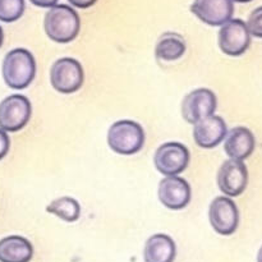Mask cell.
<instances>
[{
	"label": "cell",
	"mask_w": 262,
	"mask_h": 262,
	"mask_svg": "<svg viewBox=\"0 0 262 262\" xmlns=\"http://www.w3.org/2000/svg\"><path fill=\"white\" fill-rule=\"evenodd\" d=\"M43 30L50 40L68 43L76 40L81 30V19L76 10L67 4L50 8L43 18Z\"/></svg>",
	"instance_id": "1"
},
{
	"label": "cell",
	"mask_w": 262,
	"mask_h": 262,
	"mask_svg": "<svg viewBox=\"0 0 262 262\" xmlns=\"http://www.w3.org/2000/svg\"><path fill=\"white\" fill-rule=\"evenodd\" d=\"M2 73L7 86L13 90H23L30 86L36 76V60L30 50L17 48L5 55Z\"/></svg>",
	"instance_id": "2"
},
{
	"label": "cell",
	"mask_w": 262,
	"mask_h": 262,
	"mask_svg": "<svg viewBox=\"0 0 262 262\" xmlns=\"http://www.w3.org/2000/svg\"><path fill=\"white\" fill-rule=\"evenodd\" d=\"M107 145L119 155H135L145 145V130L140 123L123 119L113 123L107 130Z\"/></svg>",
	"instance_id": "3"
},
{
	"label": "cell",
	"mask_w": 262,
	"mask_h": 262,
	"mask_svg": "<svg viewBox=\"0 0 262 262\" xmlns=\"http://www.w3.org/2000/svg\"><path fill=\"white\" fill-rule=\"evenodd\" d=\"M83 67L74 58H60L50 69V83L60 94H74L83 86Z\"/></svg>",
	"instance_id": "4"
},
{
	"label": "cell",
	"mask_w": 262,
	"mask_h": 262,
	"mask_svg": "<svg viewBox=\"0 0 262 262\" xmlns=\"http://www.w3.org/2000/svg\"><path fill=\"white\" fill-rule=\"evenodd\" d=\"M31 115L32 106L23 95H10L0 102V128L5 132H18L25 128Z\"/></svg>",
	"instance_id": "5"
},
{
	"label": "cell",
	"mask_w": 262,
	"mask_h": 262,
	"mask_svg": "<svg viewBox=\"0 0 262 262\" xmlns=\"http://www.w3.org/2000/svg\"><path fill=\"white\" fill-rule=\"evenodd\" d=\"M191 160L189 150L181 142H166L156 150L154 164L158 171L165 177H178L183 173Z\"/></svg>",
	"instance_id": "6"
},
{
	"label": "cell",
	"mask_w": 262,
	"mask_h": 262,
	"mask_svg": "<svg viewBox=\"0 0 262 262\" xmlns=\"http://www.w3.org/2000/svg\"><path fill=\"white\" fill-rule=\"evenodd\" d=\"M217 107L216 95L209 89H196L186 95L182 101V115L189 124L215 115Z\"/></svg>",
	"instance_id": "7"
},
{
	"label": "cell",
	"mask_w": 262,
	"mask_h": 262,
	"mask_svg": "<svg viewBox=\"0 0 262 262\" xmlns=\"http://www.w3.org/2000/svg\"><path fill=\"white\" fill-rule=\"evenodd\" d=\"M210 224L220 235H232L239 225V211L232 199L219 196L210 204Z\"/></svg>",
	"instance_id": "8"
},
{
	"label": "cell",
	"mask_w": 262,
	"mask_h": 262,
	"mask_svg": "<svg viewBox=\"0 0 262 262\" xmlns=\"http://www.w3.org/2000/svg\"><path fill=\"white\" fill-rule=\"evenodd\" d=\"M251 45V33L242 19H230L219 31V48L229 56H241Z\"/></svg>",
	"instance_id": "9"
},
{
	"label": "cell",
	"mask_w": 262,
	"mask_h": 262,
	"mask_svg": "<svg viewBox=\"0 0 262 262\" xmlns=\"http://www.w3.org/2000/svg\"><path fill=\"white\" fill-rule=\"evenodd\" d=\"M217 186L220 191L228 197H238L246 191L248 184V170L243 161H224L217 171Z\"/></svg>",
	"instance_id": "10"
},
{
	"label": "cell",
	"mask_w": 262,
	"mask_h": 262,
	"mask_svg": "<svg viewBox=\"0 0 262 262\" xmlns=\"http://www.w3.org/2000/svg\"><path fill=\"white\" fill-rule=\"evenodd\" d=\"M191 10L206 25L222 27L232 19L234 4L233 0H193Z\"/></svg>",
	"instance_id": "11"
},
{
	"label": "cell",
	"mask_w": 262,
	"mask_h": 262,
	"mask_svg": "<svg viewBox=\"0 0 262 262\" xmlns=\"http://www.w3.org/2000/svg\"><path fill=\"white\" fill-rule=\"evenodd\" d=\"M158 196L161 204L168 209L182 210L191 202V186L181 177H166L159 184Z\"/></svg>",
	"instance_id": "12"
},
{
	"label": "cell",
	"mask_w": 262,
	"mask_h": 262,
	"mask_svg": "<svg viewBox=\"0 0 262 262\" xmlns=\"http://www.w3.org/2000/svg\"><path fill=\"white\" fill-rule=\"evenodd\" d=\"M228 127L225 120L219 115H211L200 120L193 125V140L201 148H214L219 146L228 136Z\"/></svg>",
	"instance_id": "13"
},
{
	"label": "cell",
	"mask_w": 262,
	"mask_h": 262,
	"mask_svg": "<svg viewBox=\"0 0 262 262\" xmlns=\"http://www.w3.org/2000/svg\"><path fill=\"white\" fill-rule=\"evenodd\" d=\"M255 147V136L246 127H235L230 129L224 141L225 154L229 159L234 160H246L252 155Z\"/></svg>",
	"instance_id": "14"
},
{
	"label": "cell",
	"mask_w": 262,
	"mask_h": 262,
	"mask_svg": "<svg viewBox=\"0 0 262 262\" xmlns=\"http://www.w3.org/2000/svg\"><path fill=\"white\" fill-rule=\"evenodd\" d=\"M176 256V242L168 234L158 233L146 241L143 248L145 262H174Z\"/></svg>",
	"instance_id": "15"
},
{
	"label": "cell",
	"mask_w": 262,
	"mask_h": 262,
	"mask_svg": "<svg viewBox=\"0 0 262 262\" xmlns=\"http://www.w3.org/2000/svg\"><path fill=\"white\" fill-rule=\"evenodd\" d=\"M33 257L31 242L20 235L0 239V262H30Z\"/></svg>",
	"instance_id": "16"
},
{
	"label": "cell",
	"mask_w": 262,
	"mask_h": 262,
	"mask_svg": "<svg viewBox=\"0 0 262 262\" xmlns=\"http://www.w3.org/2000/svg\"><path fill=\"white\" fill-rule=\"evenodd\" d=\"M186 41L179 33L166 32L156 43L155 56L159 60L176 61L186 54Z\"/></svg>",
	"instance_id": "17"
},
{
	"label": "cell",
	"mask_w": 262,
	"mask_h": 262,
	"mask_svg": "<svg viewBox=\"0 0 262 262\" xmlns=\"http://www.w3.org/2000/svg\"><path fill=\"white\" fill-rule=\"evenodd\" d=\"M46 211L55 215L67 223H74L81 216V205L72 197L64 196L56 199L46 207Z\"/></svg>",
	"instance_id": "18"
},
{
	"label": "cell",
	"mask_w": 262,
	"mask_h": 262,
	"mask_svg": "<svg viewBox=\"0 0 262 262\" xmlns=\"http://www.w3.org/2000/svg\"><path fill=\"white\" fill-rule=\"evenodd\" d=\"M25 0H0V20L12 23L25 13Z\"/></svg>",
	"instance_id": "19"
},
{
	"label": "cell",
	"mask_w": 262,
	"mask_h": 262,
	"mask_svg": "<svg viewBox=\"0 0 262 262\" xmlns=\"http://www.w3.org/2000/svg\"><path fill=\"white\" fill-rule=\"evenodd\" d=\"M247 27L251 36L262 38V7L256 8L250 14L247 20Z\"/></svg>",
	"instance_id": "20"
},
{
	"label": "cell",
	"mask_w": 262,
	"mask_h": 262,
	"mask_svg": "<svg viewBox=\"0 0 262 262\" xmlns=\"http://www.w3.org/2000/svg\"><path fill=\"white\" fill-rule=\"evenodd\" d=\"M9 147H10L9 137H8L7 132L0 128V160H2L3 158H5V155H7L8 151H9Z\"/></svg>",
	"instance_id": "21"
},
{
	"label": "cell",
	"mask_w": 262,
	"mask_h": 262,
	"mask_svg": "<svg viewBox=\"0 0 262 262\" xmlns=\"http://www.w3.org/2000/svg\"><path fill=\"white\" fill-rule=\"evenodd\" d=\"M68 2L71 3V5L79 8V9H87V8L96 4L97 0H68Z\"/></svg>",
	"instance_id": "22"
},
{
	"label": "cell",
	"mask_w": 262,
	"mask_h": 262,
	"mask_svg": "<svg viewBox=\"0 0 262 262\" xmlns=\"http://www.w3.org/2000/svg\"><path fill=\"white\" fill-rule=\"evenodd\" d=\"M33 5L40 8H53L55 7L59 0H30Z\"/></svg>",
	"instance_id": "23"
},
{
	"label": "cell",
	"mask_w": 262,
	"mask_h": 262,
	"mask_svg": "<svg viewBox=\"0 0 262 262\" xmlns=\"http://www.w3.org/2000/svg\"><path fill=\"white\" fill-rule=\"evenodd\" d=\"M3 41H4V32H3V28L0 27V48L3 45Z\"/></svg>",
	"instance_id": "24"
},
{
	"label": "cell",
	"mask_w": 262,
	"mask_h": 262,
	"mask_svg": "<svg viewBox=\"0 0 262 262\" xmlns=\"http://www.w3.org/2000/svg\"><path fill=\"white\" fill-rule=\"evenodd\" d=\"M257 262H262V247L260 248V251H258L257 253Z\"/></svg>",
	"instance_id": "25"
},
{
	"label": "cell",
	"mask_w": 262,
	"mask_h": 262,
	"mask_svg": "<svg viewBox=\"0 0 262 262\" xmlns=\"http://www.w3.org/2000/svg\"><path fill=\"white\" fill-rule=\"evenodd\" d=\"M233 2H235V3H250V2H252V0H233Z\"/></svg>",
	"instance_id": "26"
}]
</instances>
